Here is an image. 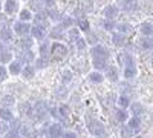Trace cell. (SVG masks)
I'll use <instances>...</instances> for the list:
<instances>
[{"label":"cell","mask_w":153,"mask_h":138,"mask_svg":"<svg viewBox=\"0 0 153 138\" xmlns=\"http://www.w3.org/2000/svg\"><path fill=\"white\" fill-rule=\"evenodd\" d=\"M136 63H135V58L130 55V54H127L124 55V65H123V77L126 80H132L136 77Z\"/></svg>","instance_id":"cell-1"},{"label":"cell","mask_w":153,"mask_h":138,"mask_svg":"<svg viewBox=\"0 0 153 138\" xmlns=\"http://www.w3.org/2000/svg\"><path fill=\"white\" fill-rule=\"evenodd\" d=\"M69 52V49L65 43H61V42H54L52 45L49 46V55L55 58V60H61V58H65Z\"/></svg>","instance_id":"cell-2"},{"label":"cell","mask_w":153,"mask_h":138,"mask_svg":"<svg viewBox=\"0 0 153 138\" xmlns=\"http://www.w3.org/2000/svg\"><path fill=\"white\" fill-rule=\"evenodd\" d=\"M87 129L97 138H106V128H104V124L101 121H98V120H91L89 121Z\"/></svg>","instance_id":"cell-3"},{"label":"cell","mask_w":153,"mask_h":138,"mask_svg":"<svg viewBox=\"0 0 153 138\" xmlns=\"http://www.w3.org/2000/svg\"><path fill=\"white\" fill-rule=\"evenodd\" d=\"M89 52H91L92 57H97V58H104V60H107V58L110 57V51H109V49H107L106 46H103V45H98V43L92 45V48L89 49Z\"/></svg>","instance_id":"cell-4"},{"label":"cell","mask_w":153,"mask_h":138,"mask_svg":"<svg viewBox=\"0 0 153 138\" xmlns=\"http://www.w3.org/2000/svg\"><path fill=\"white\" fill-rule=\"evenodd\" d=\"M29 35L32 37L34 40L37 42H42L46 39V28L43 26V25H34V26H31V32Z\"/></svg>","instance_id":"cell-5"},{"label":"cell","mask_w":153,"mask_h":138,"mask_svg":"<svg viewBox=\"0 0 153 138\" xmlns=\"http://www.w3.org/2000/svg\"><path fill=\"white\" fill-rule=\"evenodd\" d=\"M14 32H16L19 37L29 35V32H31V25H29V22H22V20L16 22V23H14Z\"/></svg>","instance_id":"cell-6"},{"label":"cell","mask_w":153,"mask_h":138,"mask_svg":"<svg viewBox=\"0 0 153 138\" xmlns=\"http://www.w3.org/2000/svg\"><path fill=\"white\" fill-rule=\"evenodd\" d=\"M117 5L126 12H133L139 8L138 0H117Z\"/></svg>","instance_id":"cell-7"},{"label":"cell","mask_w":153,"mask_h":138,"mask_svg":"<svg viewBox=\"0 0 153 138\" xmlns=\"http://www.w3.org/2000/svg\"><path fill=\"white\" fill-rule=\"evenodd\" d=\"M110 40H112V45H113V46L123 48V46L127 43V35H124V34H121V32H118V31H112Z\"/></svg>","instance_id":"cell-8"},{"label":"cell","mask_w":153,"mask_h":138,"mask_svg":"<svg viewBox=\"0 0 153 138\" xmlns=\"http://www.w3.org/2000/svg\"><path fill=\"white\" fill-rule=\"evenodd\" d=\"M120 6L118 5H107L103 11V14H104V19H109V20H115L118 17L120 14Z\"/></svg>","instance_id":"cell-9"},{"label":"cell","mask_w":153,"mask_h":138,"mask_svg":"<svg viewBox=\"0 0 153 138\" xmlns=\"http://www.w3.org/2000/svg\"><path fill=\"white\" fill-rule=\"evenodd\" d=\"M2 9L5 11L6 16H14L16 12L19 11V3H17V0H6L5 5H2Z\"/></svg>","instance_id":"cell-10"},{"label":"cell","mask_w":153,"mask_h":138,"mask_svg":"<svg viewBox=\"0 0 153 138\" xmlns=\"http://www.w3.org/2000/svg\"><path fill=\"white\" fill-rule=\"evenodd\" d=\"M35 74H37V69H35L34 65H31V63L25 65V66L22 68V72H20V75H22L23 80H32V78L35 77Z\"/></svg>","instance_id":"cell-11"},{"label":"cell","mask_w":153,"mask_h":138,"mask_svg":"<svg viewBox=\"0 0 153 138\" xmlns=\"http://www.w3.org/2000/svg\"><path fill=\"white\" fill-rule=\"evenodd\" d=\"M104 78H107L109 81L112 83H117L120 80V71L117 66H107L106 68V75H104Z\"/></svg>","instance_id":"cell-12"},{"label":"cell","mask_w":153,"mask_h":138,"mask_svg":"<svg viewBox=\"0 0 153 138\" xmlns=\"http://www.w3.org/2000/svg\"><path fill=\"white\" fill-rule=\"evenodd\" d=\"M34 58H35V54L31 51V49H25V51H22L20 54H17V60L20 61V63L23 65H28L29 61H34Z\"/></svg>","instance_id":"cell-13"},{"label":"cell","mask_w":153,"mask_h":138,"mask_svg":"<svg viewBox=\"0 0 153 138\" xmlns=\"http://www.w3.org/2000/svg\"><path fill=\"white\" fill-rule=\"evenodd\" d=\"M8 72H9V75H20V72H22V68H23V65L20 63L19 60H11L9 63H8Z\"/></svg>","instance_id":"cell-14"},{"label":"cell","mask_w":153,"mask_h":138,"mask_svg":"<svg viewBox=\"0 0 153 138\" xmlns=\"http://www.w3.org/2000/svg\"><path fill=\"white\" fill-rule=\"evenodd\" d=\"M49 66V57H43V55H38L37 58H34V68L37 71H42L46 69Z\"/></svg>","instance_id":"cell-15"},{"label":"cell","mask_w":153,"mask_h":138,"mask_svg":"<svg viewBox=\"0 0 153 138\" xmlns=\"http://www.w3.org/2000/svg\"><path fill=\"white\" fill-rule=\"evenodd\" d=\"M48 135H52V137H60L63 135V128L60 123H51L48 126Z\"/></svg>","instance_id":"cell-16"},{"label":"cell","mask_w":153,"mask_h":138,"mask_svg":"<svg viewBox=\"0 0 153 138\" xmlns=\"http://www.w3.org/2000/svg\"><path fill=\"white\" fill-rule=\"evenodd\" d=\"M139 32L144 37H153V23L150 22H143L139 25Z\"/></svg>","instance_id":"cell-17"},{"label":"cell","mask_w":153,"mask_h":138,"mask_svg":"<svg viewBox=\"0 0 153 138\" xmlns=\"http://www.w3.org/2000/svg\"><path fill=\"white\" fill-rule=\"evenodd\" d=\"M126 123H127V126H129V128H130L135 134H136V131H139V128H141V118L136 117V115L129 117V120H127Z\"/></svg>","instance_id":"cell-18"},{"label":"cell","mask_w":153,"mask_h":138,"mask_svg":"<svg viewBox=\"0 0 153 138\" xmlns=\"http://www.w3.org/2000/svg\"><path fill=\"white\" fill-rule=\"evenodd\" d=\"M92 66H94V69L95 71H106V68L109 66L107 65V60H104V58H97V57H92Z\"/></svg>","instance_id":"cell-19"},{"label":"cell","mask_w":153,"mask_h":138,"mask_svg":"<svg viewBox=\"0 0 153 138\" xmlns=\"http://www.w3.org/2000/svg\"><path fill=\"white\" fill-rule=\"evenodd\" d=\"M12 118H14V114H12V110L9 107H5V106L0 107V121L9 123Z\"/></svg>","instance_id":"cell-20"},{"label":"cell","mask_w":153,"mask_h":138,"mask_svg":"<svg viewBox=\"0 0 153 138\" xmlns=\"http://www.w3.org/2000/svg\"><path fill=\"white\" fill-rule=\"evenodd\" d=\"M12 37H14V34H12V29L5 28V26L0 29V42L9 43V42H12Z\"/></svg>","instance_id":"cell-21"},{"label":"cell","mask_w":153,"mask_h":138,"mask_svg":"<svg viewBox=\"0 0 153 138\" xmlns=\"http://www.w3.org/2000/svg\"><path fill=\"white\" fill-rule=\"evenodd\" d=\"M89 81L94 83V84H101L104 81V75L100 71H92L91 74H89Z\"/></svg>","instance_id":"cell-22"},{"label":"cell","mask_w":153,"mask_h":138,"mask_svg":"<svg viewBox=\"0 0 153 138\" xmlns=\"http://www.w3.org/2000/svg\"><path fill=\"white\" fill-rule=\"evenodd\" d=\"M115 29L121 34H124V35H130L133 32V26L130 23H117V28Z\"/></svg>","instance_id":"cell-23"},{"label":"cell","mask_w":153,"mask_h":138,"mask_svg":"<svg viewBox=\"0 0 153 138\" xmlns=\"http://www.w3.org/2000/svg\"><path fill=\"white\" fill-rule=\"evenodd\" d=\"M11 60H12V52L9 49H5V48L0 49V65H6Z\"/></svg>","instance_id":"cell-24"},{"label":"cell","mask_w":153,"mask_h":138,"mask_svg":"<svg viewBox=\"0 0 153 138\" xmlns=\"http://www.w3.org/2000/svg\"><path fill=\"white\" fill-rule=\"evenodd\" d=\"M0 104L5 106V107H12L16 104V97L11 95V94H6L2 97V100H0Z\"/></svg>","instance_id":"cell-25"},{"label":"cell","mask_w":153,"mask_h":138,"mask_svg":"<svg viewBox=\"0 0 153 138\" xmlns=\"http://www.w3.org/2000/svg\"><path fill=\"white\" fill-rule=\"evenodd\" d=\"M20 48L22 49H31L32 45H34V39L31 35H25V37H20Z\"/></svg>","instance_id":"cell-26"},{"label":"cell","mask_w":153,"mask_h":138,"mask_svg":"<svg viewBox=\"0 0 153 138\" xmlns=\"http://www.w3.org/2000/svg\"><path fill=\"white\" fill-rule=\"evenodd\" d=\"M139 46H141V49H144V51H152L153 49V40L152 37H144L139 40Z\"/></svg>","instance_id":"cell-27"},{"label":"cell","mask_w":153,"mask_h":138,"mask_svg":"<svg viewBox=\"0 0 153 138\" xmlns=\"http://www.w3.org/2000/svg\"><path fill=\"white\" fill-rule=\"evenodd\" d=\"M32 19L35 20V25H43L48 22V16H46V11H37V14L32 16Z\"/></svg>","instance_id":"cell-28"},{"label":"cell","mask_w":153,"mask_h":138,"mask_svg":"<svg viewBox=\"0 0 153 138\" xmlns=\"http://www.w3.org/2000/svg\"><path fill=\"white\" fill-rule=\"evenodd\" d=\"M115 118H117V121H120V123H126L127 120H129V112H127V109L120 107L117 110V114H115Z\"/></svg>","instance_id":"cell-29"},{"label":"cell","mask_w":153,"mask_h":138,"mask_svg":"<svg viewBox=\"0 0 153 138\" xmlns=\"http://www.w3.org/2000/svg\"><path fill=\"white\" fill-rule=\"evenodd\" d=\"M46 16H48L49 20H52V22H60V19H61L60 11H57V9H54V8L46 9Z\"/></svg>","instance_id":"cell-30"},{"label":"cell","mask_w":153,"mask_h":138,"mask_svg":"<svg viewBox=\"0 0 153 138\" xmlns=\"http://www.w3.org/2000/svg\"><path fill=\"white\" fill-rule=\"evenodd\" d=\"M19 19H20L22 22H31V20H32V12H31V9H29V8L20 9V12H19Z\"/></svg>","instance_id":"cell-31"},{"label":"cell","mask_w":153,"mask_h":138,"mask_svg":"<svg viewBox=\"0 0 153 138\" xmlns=\"http://www.w3.org/2000/svg\"><path fill=\"white\" fill-rule=\"evenodd\" d=\"M76 23H78V29L80 31H83V32H89V31H91V23H89V20L86 17L78 19V20H76Z\"/></svg>","instance_id":"cell-32"},{"label":"cell","mask_w":153,"mask_h":138,"mask_svg":"<svg viewBox=\"0 0 153 138\" xmlns=\"http://www.w3.org/2000/svg\"><path fill=\"white\" fill-rule=\"evenodd\" d=\"M60 26H61L63 29H69V28H72V26H74V19L69 17V16L61 17V19H60Z\"/></svg>","instance_id":"cell-33"},{"label":"cell","mask_w":153,"mask_h":138,"mask_svg":"<svg viewBox=\"0 0 153 138\" xmlns=\"http://www.w3.org/2000/svg\"><path fill=\"white\" fill-rule=\"evenodd\" d=\"M130 98H129V95H126V94H123V95H120L118 97V106L120 107H123V109H127L130 106Z\"/></svg>","instance_id":"cell-34"},{"label":"cell","mask_w":153,"mask_h":138,"mask_svg":"<svg viewBox=\"0 0 153 138\" xmlns=\"http://www.w3.org/2000/svg\"><path fill=\"white\" fill-rule=\"evenodd\" d=\"M72 78H74V74H72V71H71V69H65V71L61 72V83H63V84L71 83V81H72Z\"/></svg>","instance_id":"cell-35"},{"label":"cell","mask_w":153,"mask_h":138,"mask_svg":"<svg viewBox=\"0 0 153 138\" xmlns=\"http://www.w3.org/2000/svg\"><path fill=\"white\" fill-rule=\"evenodd\" d=\"M130 109H132V114L133 115H136V117H139L141 114H144V107H143V104L141 103H130V106H129Z\"/></svg>","instance_id":"cell-36"},{"label":"cell","mask_w":153,"mask_h":138,"mask_svg":"<svg viewBox=\"0 0 153 138\" xmlns=\"http://www.w3.org/2000/svg\"><path fill=\"white\" fill-rule=\"evenodd\" d=\"M57 110H58V115H60L61 118H68L69 114H71V107H69L68 104H60V106L57 107Z\"/></svg>","instance_id":"cell-37"},{"label":"cell","mask_w":153,"mask_h":138,"mask_svg":"<svg viewBox=\"0 0 153 138\" xmlns=\"http://www.w3.org/2000/svg\"><path fill=\"white\" fill-rule=\"evenodd\" d=\"M80 32H81V31H80L78 28H74V26H72V28H69V29H68V37H69V39H71L72 42H75L76 39H80V37H81V35H80Z\"/></svg>","instance_id":"cell-38"},{"label":"cell","mask_w":153,"mask_h":138,"mask_svg":"<svg viewBox=\"0 0 153 138\" xmlns=\"http://www.w3.org/2000/svg\"><path fill=\"white\" fill-rule=\"evenodd\" d=\"M103 28H104L106 31L112 32V31H115V28H117V22H115V20H109V19H106V20L103 22Z\"/></svg>","instance_id":"cell-39"},{"label":"cell","mask_w":153,"mask_h":138,"mask_svg":"<svg viewBox=\"0 0 153 138\" xmlns=\"http://www.w3.org/2000/svg\"><path fill=\"white\" fill-rule=\"evenodd\" d=\"M49 43H42L38 46V55H43V57H49Z\"/></svg>","instance_id":"cell-40"},{"label":"cell","mask_w":153,"mask_h":138,"mask_svg":"<svg viewBox=\"0 0 153 138\" xmlns=\"http://www.w3.org/2000/svg\"><path fill=\"white\" fill-rule=\"evenodd\" d=\"M133 135H135V132H133L129 126H127V124H126L124 128H121V137H123V138H130V137H133Z\"/></svg>","instance_id":"cell-41"},{"label":"cell","mask_w":153,"mask_h":138,"mask_svg":"<svg viewBox=\"0 0 153 138\" xmlns=\"http://www.w3.org/2000/svg\"><path fill=\"white\" fill-rule=\"evenodd\" d=\"M75 45H76V48H78V51H84L86 46H87V40L83 39V37H80V39L75 40Z\"/></svg>","instance_id":"cell-42"},{"label":"cell","mask_w":153,"mask_h":138,"mask_svg":"<svg viewBox=\"0 0 153 138\" xmlns=\"http://www.w3.org/2000/svg\"><path fill=\"white\" fill-rule=\"evenodd\" d=\"M8 75H9L8 68H6L5 65H0V81H5V80L8 78Z\"/></svg>","instance_id":"cell-43"},{"label":"cell","mask_w":153,"mask_h":138,"mask_svg":"<svg viewBox=\"0 0 153 138\" xmlns=\"http://www.w3.org/2000/svg\"><path fill=\"white\" fill-rule=\"evenodd\" d=\"M63 31H65V29H63L60 25H58V26H55L52 31H51V37H54V39H58L60 35H63Z\"/></svg>","instance_id":"cell-44"},{"label":"cell","mask_w":153,"mask_h":138,"mask_svg":"<svg viewBox=\"0 0 153 138\" xmlns=\"http://www.w3.org/2000/svg\"><path fill=\"white\" fill-rule=\"evenodd\" d=\"M5 138H22L19 131H14V129H8L5 132Z\"/></svg>","instance_id":"cell-45"},{"label":"cell","mask_w":153,"mask_h":138,"mask_svg":"<svg viewBox=\"0 0 153 138\" xmlns=\"http://www.w3.org/2000/svg\"><path fill=\"white\" fill-rule=\"evenodd\" d=\"M8 124H9V129L19 131V129H20V126H22V121H20V120H16V118H12Z\"/></svg>","instance_id":"cell-46"},{"label":"cell","mask_w":153,"mask_h":138,"mask_svg":"<svg viewBox=\"0 0 153 138\" xmlns=\"http://www.w3.org/2000/svg\"><path fill=\"white\" fill-rule=\"evenodd\" d=\"M63 138H78V137H76V134H75V132L68 131V132H63Z\"/></svg>","instance_id":"cell-47"},{"label":"cell","mask_w":153,"mask_h":138,"mask_svg":"<svg viewBox=\"0 0 153 138\" xmlns=\"http://www.w3.org/2000/svg\"><path fill=\"white\" fill-rule=\"evenodd\" d=\"M42 3H43L45 6H48V8H54L55 0H42Z\"/></svg>","instance_id":"cell-48"},{"label":"cell","mask_w":153,"mask_h":138,"mask_svg":"<svg viewBox=\"0 0 153 138\" xmlns=\"http://www.w3.org/2000/svg\"><path fill=\"white\" fill-rule=\"evenodd\" d=\"M6 25V14H0V26Z\"/></svg>","instance_id":"cell-49"},{"label":"cell","mask_w":153,"mask_h":138,"mask_svg":"<svg viewBox=\"0 0 153 138\" xmlns=\"http://www.w3.org/2000/svg\"><path fill=\"white\" fill-rule=\"evenodd\" d=\"M46 138H60V137H52V135H48Z\"/></svg>","instance_id":"cell-50"},{"label":"cell","mask_w":153,"mask_h":138,"mask_svg":"<svg viewBox=\"0 0 153 138\" xmlns=\"http://www.w3.org/2000/svg\"><path fill=\"white\" fill-rule=\"evenodd\" d=\"M0 11H2V3H0Z\"/></svg>","instance_id":"cell-51"}]
</instances>
